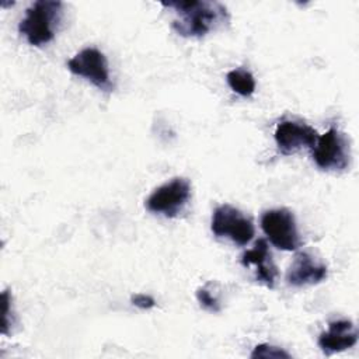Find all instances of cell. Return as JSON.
<instances>
[{
    "instance_id": "6da1fadb",
    "label": "cell",
    "mask_w": 359,
    "mask_h": 359,
    "mask_svg": "<svg viewBox=\"0 0 359 359\" xmlns=\"http://www.w3.org/2000/svg\"><path fill=\"white\" fill-rule=\"evenodd\" d=\"M172 8L177 18L172 21V29L185 38H201L229 22V11L219 1L187 0L161 3Z\"/></svg>"
},
{
    "instance_id": "7a4b0ae2",
    "label": "cell",
    "mask_w": 359,
    "mask_h": 359,
    "mask_svg": "<svg viewBox=\"0 0 359 359\" xmlns=\"http://www.w3.org/2000/svg\"><path fill=\"white\" fill-rule=\"evenodd\" d=\"M63 14V3L57 0H36L25 11L18 24L20 34L32 46H42L55 38Z\"/></svg>"
},
{
    "instance_id": "3957f363",
    "label": "cell",
    "mask_w": 359,
    "mask_h": 359,
    "mask_svg": "<svg viewBox=\"0 0 359 359\" xmlns=\"http://www.w3.org/2000/svg\"><path fill=\"white\" fill-rule=\"evenodd\" d=\"M311 156L324 171H345L351 164V147L346 136L337 128H330L318 136Z\"/></svg>"
},
{
    "instance_id": "277c9868",
    "label": "cell",
    "mask_w": 359,
    "mask_h": 359,
    "mask_svg": "<svg viewBox=\"0 0 359 359\" xmlns=\"http://www.w3.org/2000/svg\"><path fill=\"white\" fill-rule=\"evenodd\" d=\"M191 198V184L184 177H175L157 187L146 199L144 206L154 215L175 217L187 206Z\"/></svg>"
},
{
    "instance_id": "5b68a950",
    "label": "cell",
    "mask_w": 359,
    "mask_h": 359,
    "mask_svg": "<svg viewBox=\"0 0 359 359\" xmlns=\"http://www.w3.org/2000/svg\"><path fill=\"white\" fill-rule=\"evenodd\" d=\"M261 229L271 244L279 250L294 251L302 244L296 219L289 209L265 210L261 216Z\"/></svg>"
},
{
    "instance_id": "8992f818",
    "label": "cell",
    "mask_w": 359,
    "mask_h": 359,
    "mask_svg": "<svg viewBox=\"0 0 359 359\" xmlns=\"http://www.w3.org/2000/svg\"><path fill=\"white\" fill-rule=\"evenodd\" d=\"M210 230L216 237H227L237 245L248 244L255 234L252 220L227 203L215 209Z\"/></svg>"
},
{
    "instance_id": "52a82bcc",
    "label": "cell",
    "mask_w": 359,
    "mask_h": 359,
    "mask_svg": "<svg viewBox=\"0 0 359 359\" xmlns=\"http://www.w3.org/2000/svg\"><path fill=\"white\" fill-rule=\"evenodd\" d=\"M67 69L80 77H84L95 87L104 91H112L108 60L97 48H84L67 60Z\"/></svg>"
},
{
    "instance_id": "ba28073f",
    "label": "cell",
    "mask_w": 359,
    "mask_h": 359,
    "mask_svg": "<svg viewBox=\"0 0 359 359\" xmlns=\"http://www.w3.org/2000/svg\"><path fill=\"white\" fill-rule=\"evenodd\" d=\"M275 142L278 150L285 154H293L302 147L313 149L317 143L318 133L310 125L294 122V121H282L275 129Z\"/></svg>"
},
{
    "instance_id": "9c48e42d",
    "label": "cell",
    "mask_w": 359,
    "mask_h": 359,
    "mask_svg": "<svg viewBox=\"0 0 359 359\" xmlns=\"http://www.w3.org/2000/svg\"><path fill=\"white\" fill-rule=\"evenodd\" d=\"M327 278V265L309 252H299L286 273V282L294 287L317 285Z\"/></svg>"
},
{
    "instance_id": "30bf717a",
    "label": "cell",
    "mask_w": 359,
    "mask_h": 359,
    "mask_svg": "<svg viewBox=\"0 0 359 359\" xmlns=\"http://www.w3.org/2000/svg\"><path fill=\"white\" fill-rule=\"evenodd\" d=\"M358 342V330L349 320H335L328 324V330L318 337V346L325 355L338 353L355 346Z\"/></svg>"
},
{
    "instance_id": "8fae6325",
    "label": "cell",
    "mask_w": 359,
    "mask_h": 359,
    "mask_svg": "<svg viewBox=\"0 0 359 359\" xmlns=\"http://www.w3.org/2000/svg\"><path fill=\"white\" fill-rule=\"evenodd\" d=\"M240 261L244 266L255 265L257 266V280L269 289L273 287L278 271L271 258L268 243L264 238H258L255 241L254 247L241 255Z\"/></svg>"
},
{
    "instance_id": "7c38bea8",
    "label": "cell",
    "mask_w": 359,
    "mask_h": 359,
    "mask_svg": "<svg viewBox=\"0 0 359 359\" xmlns=\"http://www.w3.org/2000/svg\"><path fill=\"white\" fill-rule=\"evenodd\" d=\"M229 87L241 97H250L255 91V79L245 69H233L226 74Z\"/></svg>"
},
{
    "instance_id": "4fadbf2b",
    "label": "cell",
    "mask_w": 359,
    "mask_h": 359,
    "mask_svg": "<svg viewBox=\"0 0 359 359\" xmlns=\"http://www.w3.org/2000/svg\"><path fill=\"white\" fill-rule=\"evenodd\" d=\"M251 359H258V358H265V359H290V353H287L285 349L279 346H273L269 344H259L257 345L251 355Z\"/></svg>"
},
{
    "instance_id": "5bb4252c",
    "label": "cell",
    "mask_w": 359,
    "mask_h": 359,
    "mask_svg": "<svg viewBox=\"0 0 359 359\" xmlns=\"http://www.w3.org/2000/svg\"><path fill=\"white\" fill-rule=\"evenodd\" d=\"M196 299L199 302V304L212 313H217L220 311V302L217 299L216 294H213L206 286H202L196 290Z\"/></svg>"
},
{
    "instance_id": "9a60e30c",
    "label": "cell",
    "mask_w": 359,
    "mask_h": 359,
    "mask_svg": "<svg viewBox=\"0 0 359 359\" xmlns=\"http://www.w3.org/2000/svg\"><path fill=\"white\" fill-rule=\"evenodd\" d=\"M1 300H3V325H1V334L7 335L8 330L13 327V311H11V294L6 289L1 293Z\"/></svg>"
},
{
    "instance_id": "2e32d148",
    "label": "cell",
    "mask_w": 359,
    "mask_h": 359,
    "mask_svg": "<svg viewBox=\"0 0 359 359\" xmlns=\"http://www.w3.org/2000/svg\"><path fill=\"white\" fill-rule=\"evenodd\" d=\"M130 302L133 306L139 307V309H143V310H147V309H151L156 306V300L149 296V294H144V293H136L130 297Z\"/></svg>"
}]
</instances>
